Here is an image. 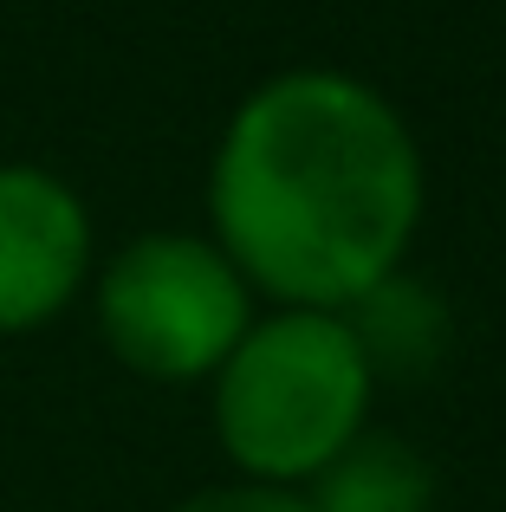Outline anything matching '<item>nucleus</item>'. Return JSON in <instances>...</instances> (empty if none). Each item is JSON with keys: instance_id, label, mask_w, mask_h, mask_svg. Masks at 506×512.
I'll return each mask as SVG.
<instances>
[{"instance_id": "f257e3e1", "label": "nucleus", "mask_w": 506, "mask_h": 512, "mask_svg": "<svg viewBox=\"0 0 506 512\" xmlns=\"http://www.w3.org/2000/svg\"><path fill=\"white\" fill-rule=\"evenodd\" d=\"M429 163L390 91L338 65H286L228 111L208 156V240L253 299L351 312L409 266Z\"/></svg>"}, {"instance_id": "f03ea898", "label": "nucleus", "mask_w": 506, "mask_h": 512, "mask_svg": "<svg viewBox=\"0 0 506 512\" xmlns=\"http://www.w3.org/2000/svg\"><path fill=\"white\" fill-rule=\"evenodd\" d=\"M377 389L344 312L273 305L208 376V422L234 480L305 493L370 428Z\"/></svg>"}, {"instance_id": "7ed1b4c3", "label": "nucleus", "mask_w": 506, "mask_h": 512, "mask_svg": "<svg viewBox=\"0 0 506 512\" xmlns=\"http://www.w3.org/2000/svg\"><path fill=\"white\" fill-rule=\"evenodd\" d=\"M98 338L143 383H208L260 318V299L208 234H137L91 279Z\"/></svg>"}, {"instance_id": "20e7f679", "label": "nucleus", "mask_w": 506, "mask_h": 512, "mask_svg": "<svg viewBox=\"0 0 506 512\" xmlns=\"http://www.w3.org/2000/svg\"><path fill=\"white\" fill-rule=\"evenodd\" d=\"M91 208L65 175L0 163V338L52 325L91 286Z\"/></svg>"}, {"instance_id": "39448f33", "label": "nucleus", "mask_w": 506, "mask_h": 512, "mask_svg": "<svg viewBox=\"0 0 506 512\" xmlns=\"http://www.w3.org/2000/svg\"><path fill=\"white\" fill-rule=\"evenodd\" d=\"M344 318H351V331H357V344H364L377 383H416V376L442 370L448 344H455L448 299L429 286V279H416L409 266L390 273L383 286H370Z\"/></svg>"}, {"instance_id": "423d86ee", "label": "nucleus", "mask_w": 506, "mask_h": 512, "mask_svg": "<svg viewBox=\"0 0 506 512\" xmlns=\"http://www.w3.org/2000/svg\"><path fill=\"white\" fill-rule=\"evenodd\" d=\"M435 467L416 441L364 428L325 474L305 487L312 512H435Z\"/></svg>"}, {"instance_id": "0eeeda50", "label": "nucleus", "mask_w": 506, "mask_h": 512, "mask_svg": "<svg viewBox=\"0 0 506 512\" xmlns=\"http://www.w3.org/2000/svg\"><path fill=\"white\" fill-rule=\"evenodd\" d=\"M169 512H312L299 487H260V480H221V487H202L189 500H176Z\"/></svg>"}]
</instances>
